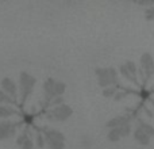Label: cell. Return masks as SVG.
Returning a JSON list of instances; mask_svg holds the SVG:
<instances>
[{"label": "cell", "instance_id": "6da1fadb", "mask_svg": "<svg viewBox=\"0 0 154 149\" xmlns=\"http://www.w3.org/2000/svg\"><path fill=\"white\" fill-rule=\"evenodd\" d=\"M96 74H97V79H99V84L104 88L116 83L118 80L116 71L112 69V68H104V69L103 68H97L96 69Z\"/></svg>", "mask_w": 154, "mask_h": 149}, {"label": "cell", "instance_id": "52a82bcc", "mask_svg": "<svg viewBox=\"0 0 154 149\" xmlns=\"http://www.w3.org/2000/svg\"><path fill=\"white\" fill-rule=\"evenodd\" d=\"M141 64H142V68L145 69L147 76H150L153 72H154V60L153 57L150 56V53H143L141 57Z\"/></svg>", "mask_w": 154, "mask_h": 149}, {"label": "cell", "instance_id": "ac0fdd59", "mask_svg": "<svg viewBox=\"0 0 154 149\" xmlns=\"http://www.w3.org/2000/svg\"><path fill=\"white\" fill-rule=\"evenodd\" d=\"M118 129H119V132H120V136L123 137V136H128V134H130L131 126H130V123H125V125H122Z\"/></svg>", "mask_w": 154, "mask_h": 149}, {"label": "cell", "instance_id": "8fae6325", "mask_svg": "<svg viewBox=\"0 0 154 149\" xmlns=\"http://www.w3.org/2000/svg\"><path fill=\"white\" fill-rule=\"evenodd\" d=\"M54 80L53 79H48L43 84V90H45V94L48 98H53L54 96Z\"/></svg>", "mask_w": 154, "mask_h": 149}, {"label": "cell", "instance_id": "9a60e30c", "mask_svg": "<svg viewBox=\"0 0 154 149\" xmlns=\"http://www.w3.org/2000/svg\"><path fill=\"white\" fill-rule=\"evenodd\" d=\"M120 132H119V129H111V130L108 132V140L109 141H112V142H116V141H119L120 140Z\"/></svg>", "mask_w": 154, "mask_h": 149}, {"label": "cell", "instance_id": "9c48e42d", "mask_svg": "<svg viewBox=\"0 0 154 149\" xmlns=\"http://www.w3.org/2000/svg\"><path fill=\"white\" fill-rule=\"evenodd\" d=\"M134 138H135L141 145H147L150 142V137L147 136L146 133H143L139 128L135 129V132H134Z\"/></svg>", "mask_w": 154, "mask_h": 149}, {"label": "cell", "instance_id": "d6986e66", "mask_svg": "<svg viewBox=\"0 0 154 149\" xmlns=\"http://www.w3.org/2000/svg\"><path fill=\"white\" fill-rule=\"evenodd\" d=\"M115 94V88L114 87H107L103 90V95L106 96V98H109V96H114Z\"/></svg>", "mask_w": 154, "mask_h": 149}, {"label": "cell", "instance_id": "8992f818", "mask_svg": "<svg viewBox=\"0 0 154 149\" xmlns=\"http://www.w3.org/2000/svg\"><path fill=\"white\" fill-rule=\"evenodd\" d=\"M14 133H15V125L12 122H8V121L0 122V140L8 138Z\"/></svg>", "mask_w": 154, "mask_h": 149}, {"label": "cell", "instance_id": "2e32d148", "mask_svg": "<svg viewBox=\"0 0 154 149\" xmlns=\"http://www.w3.org/2000/svg\"><path fill=\"white\" fill-rule=\"evenodd\" d=\"M125 68L127 69V72L131 74L133 77H135V74H137V67H135V64H134L133 61H126V64H125Z\"/></svg>", "mask_w": 154, "mask_h": 149}, {"label": "cell", "instance_id": "7c38bea8", "mask_svg": "<svg viewBox=\"0 0 154 149\" xmlns=\"http://www.w3.org/2000/svg\"><path fill=\"white\" fill-rule=\"evenodd\" d=\"M139 129H141L143 133H146L149 137H153L154 136V128L152 125H149V123L143 122V121H141L139 122Z\"/></svg>", "mask_w": 154, "mask_h": 149}, {"label": "cell", "instance_id": "277c9868", "mask_svg": "<svg viewBox=\"0 0 154 149\" xmlns=\"http://www.w3.org/2000/svg\"><path fill=\"white\" fill-rule=\"evenodd\" d=\"M2 88H3L2 91H4L8 96H11V98L16 102V92H18V87H16L15 81H14L11 77H4V79L2 80Z\"/></svg>", "mask_w": 154, "mask_h": 149}, {"label": "cell", "instance_id": "4fadbf2b", "mask_svg": "<svg viewBox=\"0 0 154 149\" xmlns=\"http://www.w3.org/2000/svg\"><path fill=\"white\" fill-rule=\"evenodd\" d=\"M16 111L8 106H0V118H8L11 115H15Z\"/></svg>", "mask_w": 154, "mask_h": 149}, {"label": "cell", "instance_id": "5bb4252c", "mask_svg": "<svg viewBox=\"0 0 154 149\" xmlns=\"http://www.w3.org/2000/svg\"><path fill=\"white\" fill-rule=\"evenodd\" d=\"M65 90H66L65 83H62V81H56L54 83V95L56 96H61L62 94L65 92Z\"/></svg>", "mask_w": 154, "mask_h": 149}, {"label": "cell", "instance_id": "ffe728a7", "mask_svg": "<svg viewBox=\"0 0 154 149\" xmlns=\"http://www.w3.org/2000/svg\"><path fill=\"white\" fill-rule=\"evenodd\" d=\"M45 144H46L45 137H43L41 133H38V134H37V145H38L39 148H43V147H45Z\"/></svg>", "mask_w": 154, "mask_h": 149}, {"label": "cell", "instance_id": "30bf717a", "mask_svg": "<svg viewBox=\"0 0 154 149\" xmlns=\"http://www.w3.org/2000/svg\"><path fill=\"white\" fill-rule=\"evenodd\" d=\"M125 123H128L127 118L126 117H116V118L109 119L108 122H107V126L111 129H116V128H120L122 125H125Z\"/></svg>", "mask_w": 154, "mask_h": 149}, {"label": "cell", "instance_id": "5b68a950", "mask_svg": "<svg viewBox=\"0 0 154 149\" xmlns=\"http://www.w3.org/2000/svg\"><path fill=\"white\" fill-rule=\"evenodd\" d=\"M53 114H54V117H56V119L65 121L72 115V109H70L69 106H66V104L62 103V104H60V106H57L56 109H54Z\"/></svg>", "mask_w": 154, "mask_h": 149}, {"label": "cell", "instance_id": "ba28073f", "mask_svg": "<svg viewBox=\"0 0 154 149\" xmlns=\"http://www.w3.org/2000/svg\"><path fill=\"white\" fill-rule=\"evenodd\" d=\"M16 144H18L19 147H22V149H32V148H34V144H32L31 138H30L26 133L20 134V136L18 137Z\"/></svg>", "mask_w": 154, "mask_h": 149}, {"label": "cell", "instance_id": "7a4b0ae2", "mask_svg": "<svg viewBox=\"0 0 154 149\" xmlns=\"http://www.w3.org/2000/svg\"><path fill=\"white\" fill-rule=\"evenodd\" d=\"M46 144L49 145L50 149H64L65 148V137L62 133H60L58 130L53 129V130H49L46 133L45 137Z\"/></svg>", "mask_w": 154, "mask_h": 149}, {"label": "cell", "instance_id": "44dd1931", "mask_svg": "<svg viewBox=\"0 0 154 149\" xmlns=\"http://www.w3.org/2000/svg\"><path fill=\"white\" fill-rule=\"evenodd\" d=\"M120 72H122L123 76H126V79H128V80H133V81H135V77H133L130 73L127 72V69H126V68H125V65H122V67H120Z\"/></svg>", "mask_w": 154, "mask_h": 149}, {"label": "cell", "instance_id": "3957f363", "mask_svg": "<svg viewBox=\"0 0 154 149\" xmlns=\"http://www.w3.org/2000/svg\"><path fill=\"white\" fill-rule=\"evenodd\" d=\"M20 91H22V103H24L27 96L32 92V88L35 85V79L27 72L20 73Z\"/></svg>", "mask_w": 154, "mask_h": 149}, {"label": "cell", "instance_id": "7402d4cb", "mask_svg": "<svg viewBox=\"0 0 154 149\" xmlns=\"http://www.w3.org/2000/svg\"><path fill=\"white\" fill-rule=\"evenodd\" d=\"M125 95H126V92H119V94H116V95H115V99H116V100H119V99H122Z\"/></svg>", "mask_w": 154, "mask_h": 149}, {"label": "cell", "instance_id": "e0dca14e", "mask_svg": "<svg viewBox=\"0 0 154 149\" xmlns=\"http://www.w3.org/2000/svg\"><path fill=\"white\" fill-rule=\"evenodd\" d=\"M0 103H16V102L11 96H8L4 91L0 90Z\"/></svg>", "mask_w": 154, "mask_h": 149}]
</instances>
